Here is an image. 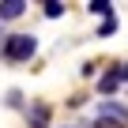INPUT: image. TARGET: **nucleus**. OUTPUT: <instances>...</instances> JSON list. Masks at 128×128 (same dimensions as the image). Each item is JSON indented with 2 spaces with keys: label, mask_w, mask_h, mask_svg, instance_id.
Returning <instances> with one entry per match:
<instances>
[{
  "label": "nucleus",
  "mask_w": 128,
  "mask_h": 128,
  "mask_svg": "<svg viewBox=\"0 0 128 128\" xmlns=\"http://www.w3.org/2000/svg\"><path fill=\"white\" fill-rule=\"evenodd\" d=\"M94 128H124V124H113V120H102V117H98V120H94Z\"/></svg>",
  "instance_id": "1a4fd4ad"
},
{
  "label": "nucleus",
  "mask_w": 128,
  "mask_h": 128,
  "mask_svg": "<svg viewBox=\"0 0 128 128\" xmlns=\"http://www.w3.org/2000/svg\"><path fill=\"white\" fill-rule=\"evenodd\" d=\"M26 124H30V128H49V106H45V102H34V106L26 109Z\"/></svg>",
  "instance_id": "20e7f679"
},
{
  "label": "nucleus",
  "mask_w": 128,
  "mask_h": 128,
  "mask_svg": "<svg viewBox=\"0 0 128 128\" xmlns=\"http://www.w3.org/2000/svg\"><path fill=\"white\" fill-rule=\"evenodd\" d=\"M26 12V0H0V23H12Z\"/></svg>",
  "instance_id": "39448f33"
},
{
  "label": "nucleus",
  "mask_w": 128,
  "mask_h": 128,
  "mask_svg": "<svg viewBox=\"0 0 128 128\" xmlns=\"http://www.w3.org/2000/svg\"><path fill=\"white\" fill-rule=\"evenodd\" d=\"M34 53H38V38L34 34H8L0 42V56L12 60V64H26Z\"/></svg>",
  "instance_id": "f257e3e1"
},
{
  "label": "nucleus",
  "mask_w": 128,
  "mask_h": 128,
  "mask_svg": "<svg viewBox=\"0 0 128 128\" xmlns=\"http://www.w3.org/2000/svg\"><path fill=\"white\" fill-rule=\"evenodd\" d=\"M42 8H45V19H60L64 15V4H60V0H45Z\"/></svg>",
  "instance_id": "0eeeda50"
},
{
  "label": "nucleus",
  "mask_w": 128,
  "mask_h": 128,
  "mask_svg": "<svg viewBox=\"0 0 128 128\" xmlns=\"http://www.w3.org/2000/svg\"><path fill=\"white\" fill-rule=\"evenodd\" d=\"M113 30H117V15H113V19H106V23L98 26V38H109Z\"/></svg>",
  "instance_id": "6e6552de"
},
{
  "label": "nucleus",
  "mask_w": 128,
  "mask_h": 128,
  "mask_svg": "<svg viewBox=\"0 0 128 128\" xmlns=\"http://www.w3.org/2000/svg\"><path fill=\"white\" fill-rule=\"evenodd\" d=\"M94 15H102V19H113V4H109V0H90V4H87Z\"/></svg>",
  "instance_id": "423d86ee"
},
{
  "label": "nucleus",
  "mask_w": 128,
  "mask_h": 128,
  "mask_svg": "<svg viewBox=\"0 0 128 128\" xmlns=\"http://www.w3.org/2000/svg\"><path fill=\"white\" fill-rule=\"evenodd\" d=\"M124 83H128V60L113 64V68L98 79V90H102V94H113V90H117V87H124Z\"/></svg>",
  "instance_id": "f03ea898"
},
{
  "label": "nucleus",
  "mask_w": 128,
  "mask_h": 128,
  "mask_svg": "<svg viewBox=\"0 0 128 128\" xmlns=\"http://www.w3.org/2000/svg\"><path fill=\"white\" fill-rule=\"evenodd\" d=\"M98 117H102V120H113V124H124V128H128V109H124L120 102H102V106H98Z\"/></svg>",
  "instance_id": "7ed1b4c3"
}]
</instances>
